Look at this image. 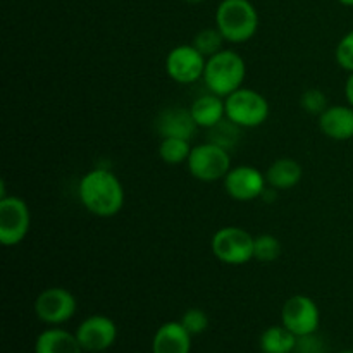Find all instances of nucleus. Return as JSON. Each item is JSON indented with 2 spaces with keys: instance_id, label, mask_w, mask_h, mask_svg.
Listing matches in <instances>:
<instances>
[{
  "instance_id": "obj_1",
  "label": "nucleus",
  "mask_w": 353,
  "mask_h": 353,
  "mask_svg": "<svg viewBox=\"0 0 353 353\" xmlns=\"http://www.w3.org/2000/svg\"><path fill=\"white\" fill-rule=\"evenodd\" d=\"M83 207L97 217H112L124 207V188L110 169L95 168L86 172L78 186Z\"/></svg>"
},
{
  "instance_id": "obj_2",
  "label": "nucleus",
  "mask_w": 353,
  "mask_h": 353,
  "mask_svg": "<svg viewBox=\"0 0 353 353\" xmlns=\"http://www.w3.org/2000/svg\"><path fill=\"white\" fill-rule=\"evenodd\" d=\"M216 28L230 43H245L259 30V12L250 0H223L216 9Z\"/></svg>"
},
{
  "instance_id": "obj_3",
  "label": "nucleus",
  "mask_w": 353,
  "mask_h": 353,
  "mask_svg": "<svg viewBox=\"0 0 353 353\" xmlns=\"http://www.w3.org/2000/svg\"><path fill=\"white\" fill-rule=\"evenodd\" d=\"M247 78V64L243 57L234 50H221L207 59L203 83L207 90L226 99L238 88H241Z\"/></svg>"
},
{
  "instance_id": "obj_4",
  "label": "nucleus",
  "mask_w": 353,
  "mask_h": 353,
  "mask_svg": "<svg viewBox=\"0 0 353 353\" xmlns=\"http://www.w3.org/2000/svg\"><path fill=\"white\" fill-rule=\"evenodd\" d=\"M226 117L240 128H257L268 121L269 102L262 93L254 88H238L224 99Z\"/></svg>"
},
{
  "instance_id": "obj_5",
  "label": "nucleus",
  "mask_w": 353,
  "mask_h": 353,
  "mask_svg": "<svg viewBox=\"0 0 353 353\" xmlns=\"http://www.w3.org/2000/svg\"><path fill=\"white\" fill-rule=\"evenodd\" d=\"M254 241L247 230L240 226H224L214 233L210 248L214 257L228 265H243L254 259Z\"/></svg>"
},
{
  "instance_id": "obj_6",
  "label": "nucleus",
  "mask_w": 353,
  "mask_h": 353,
  "mask_svg": "<svg viewBox=\"0 0 353 353\" xmlns=\"http://www.w3.org/2000/svg\"><path fill=\"white\" fill-rule=\"evenodd\" d=\"M186 165H188L190 174L199 181H219L226 178L231 169V152L219 145L205 141L192 148Z\"/></svg>"
},
{
  "instance_id": "obj_7",
  "label": "nucleus",
  "mask_w": 353,
  "mask_h": 353,
  "mask_svg": "<svg viewBox=\"0 0 353 353\" xmlns=\"http://www.w3.org/2000/svg\"><path fill=\"white\" fill-rule=\"evenodd\" d=\"M31 228V212L26 200L16 195L0 199V241L6 247L19 245Z\"/></svg>"
},
{
  "instance_id": "obj_8",
  "label": "nucleus",
  "mask_w": 353,
  "mask_h": 353,
  "mask_svg": "<svg viewBox=\"0 0 353 353\" xmlns=\"http://www.w3.org/2000/svg\"><path fill=\"white\" fill-rule=\"evenodd\" d=\"M78 309L76 296L62 286H50L43 290L34 300V314L38 319L50 326L68 323Z\"/></svg>"
},
{
  "instance_id": "obj_9",
  "label": "nucleus",
  "mask_w": 353,
  "mask_h": 353,
  "mask_svg": "<svg viewBox=\"0 0 353 353\" xmlns=\"http://www.w3.org/2000/svg\"><path fill=\"white\" fill-rule=\"evenodd\" d=\"M205 64L207 59L192 43L178 45L165 55V71L179 85H192L202 79Z\"/></svg>"
},
{
  "instance_id": "obj_10",
  "label": "nucleus",
  "mask_w": 353,
  "mask_h": 353,
  "mask_svg": "<svg viewBox=\"0 0 353 353\" xmlns=\"http://www.w3.org/2000/svg\"><path fill=\"white\" fill-rule=\"evenodd\" d=\"M283 326L288 327L295 336L317 333L321 312L317 303L307 295H293L285 302L281 310Z\"/></svg>"
},
{
  "instance_id": "obj_11",
  "label": "nucleus",
  "mask_w": 353,
  "mask_h": 353,
  "mask_svg": "<svg viewBox=\"0 0 353 353\" xmlns=\"http://www.w3.org/2000/svg\"><path fill=\"white\" fill-rule=\"evenodd\" d=\"M223 183L228 195L238 202H250V200L261 199L262 193L268 188L265 172L262 174L257 168H252V165L231 168Z\"/></svg>"
},
{
  "instance_id": "obj_12",
  "label": "nucleus",
  "mask_w": 353,
  "mask_h": 353,
  "mask_svg": "<svg viewBox=\"0 0 353 353\" xmlns=\"http://www.w3.org/2000/svg\"><path fill=\"white\" fill-rule=\"evenodd\" d=\"M74 334L85 352H103L116 341L117 327L110 317L97 314L86 317Z\"/></svg>"
},
{
  "instance_id": "obj_13",
  "label": "nucleus",
  "mask_w": 353,
  "mask_h": 353,
  "mask_svg": "<svg viewBox=\"0 0 353 353\" xmlns=\"http://www.w3.org/2000/svg\"><path fill=\"white\" fill-rule=\"evenodd\" d=\"M155 130L161 134V138H185L192 140L195 131L199 130L192 112L183 107H169L161 110L155 117Z\"/></svg>"
},
{
  "instance_id": "obj_14",
  "label": "nucleus",
  "mask_w": 353,
  "mask_h": 353,
  "mask_svg": "<svg viewBox=\"0 0 353 353\" xmlns=\"http://www.w3.org/2000/svg\"><path fill=\"white\" fill-rule=\"evenodd\" d=\"M319 128L327 138L347 141L353 138V107L330 105L319 116Z\"/></svg>"
},
{
  "instance_id": "obj_15",
  "label": "nucleus",
  "mask_w": 353,
  "mask_h": 353,
  "mask_svg": "<svg viewBox=\"0 0 353 353\" xmlns=\"http://www.w3.org/2000/svg\"><path fill=\"white\" fill-rule=\"evenodd\" d=\"M190 350H192V334L183 327L179 321L162 324L152 340L154 353H190Z\"/></svg>"
},
{
  "instance_id": "obj_16",
  "label": "nucleus",
  "mask_w": 353,
  "mask_h": 353,
  "mask_svg": "<svg viewBox=\"0 0 353 353\" xmlns=\"http://www.w3.org/2000/svg\"><path fill=\"white\" fill-rule=\"evenodd\" d=\"M190 112H192L196 126L210 130L226 117V102L223 97L209 92L193 100V103L190 105Z\"/></svg>"
},
{
  "instance_id": "obj_17",
  "label": "nucleus",
  "mask_w": 353,
  "mask_h": 353,
  "mask_svg": "<svg viewBox=\"0 0 353 353\" xmlns=\"http://www.w3.org/2000/svg\"><path fill=\"white\" fill-rule=\"evenodd\" d=\"M81 343L76 334L61 327H52L38 334L34 341V353H83Z\"/></svg>"
},
{
  "instance_id": "obj_18",
  "label": "nucleus",
  "mask_w": 353,
  "mask_h": 353,
  "mask_svg": "<svg viewBox=\"0 0 353 353\" xmlns=\"http://www.w3.org/2000/svg\"><path fill=\"white\" fill-rule=\"evenodd\" d=\"M303 176V169L295 159L283 157L272 162L265 171L268 186L276 190H290L300 183Z\"/></svg>"
},
{
  "instance_id": "obj_19",
  "label": "nucleus",
  "mask_w": 353,
  "mask_h": 353,
  "mask_svg": "<svg viewBox=\"0 0 353 353\" xmlns=\"http://www.w3.org/2000/svg\"><path fill=\"white\" fill-rule=\"evenodd\" d=\"M295 347L296 336L283 324L268 327L261 336V350L264 353H293Z\"/></svg>"
},
{
  "instance_id": "obj_20",
  "label": "nucleus",
  "mask_w": 353,
  "mask_h": 353,
  "mask_svg": "<svg viewBox=\"0 0 353 353\" xmlns=\"http://www.w3.org/2000/svg\"><path fill=\"white\" fill-rule=\"evenodd\" d=\"M192 148L190 140L185 138H162L159 145V157L165 164L178 165L188 161Z\"/></svg>"
},
{
  "instance_id": "obj_21",
  "label": "nucleus",
  "mask_w": 353,
  "mask_h": 353,
  "mask_svg": "<svg viewBox=\"0 0 353 353\" xmlns=\"http://www.w3.org/2000/svg\"><path fill=\"white\" fill-rule=\"evenodd\" d=\"M241 130H243V128H240L231 119L224 117V119L219 121L216 126L207 130L209 131V140L207 141L219 145V147L226 148L228 152H231L234 147H236L238 141H240Z\"/></svg>"
},
{
  "instance_id": "obj_22",
  "label": "nucleus",
  "mask_w": 353,
  "mask_h": 353,
  "mask_svg": "<svg viewBox=\"0 0 353 353\" xmlns=\"http://www.w3.org/2000/svg\"><path fill=\"white\" fill-rule=\"evenodd\" d=\"M224 37L221 34V31L217 28H205V30H200L199 33L193 38L192 45L203 55L205 59L212 57L217 52L224 50Z\"/></svg>"
},
{
  "instance_id": "obj_23",
  "label": "nucleus",
  "mask_w": 353,
  "mask_h": 353,
  "mask_svg": "<svg viewBox=\"0 0 353 353\" xmlns=\"http://www.w3.org/2000/svg\"><path fill=\"white\" fill-rule=\"evenodd\" d=\"M281 255V241L272 234H259L254 241V259L259 262H274Z\"/></svg>"
},
{
  "instance_id": "obj_24",
  "label": "nucleus",
  "mask_w": 353,
  "mask_h": 353,
  "mask_svg": "<svg viewBox=\"0 0 353 353\" xmlns=\"http://www.w3.org/2000/svg\"><path fill=\"white\" fill-rule=\"evenodd\" d=\"M300 105L305 112L312 114V116H321L330 107V103H327V97L323 90L309 88L300 97Z\"/></svg>"
},
{
  "instance_id": "obj_25",
  "label": "nucleus",
  "mask_w": 353,
  "mask_h": 353,
  "mask_svg": "<svg viewBox=\"0 0 353 353\" xmlns=\"http://www.w3.org/2000/svg\"><path fill=\"white\" fill-rule=\"evenodd\" d=\"M179 323L183 324V327H185L192 336H199V334H202L203 331L209 327V316H207L202 309H195V307H193V309H188L183 314Z\"/></svg>"
},
{
  "instance_id": "obj_26",
  "label": "nucleus",
  "mask_w": 353,
  "mask_h": 353,
  "mask_svg": "<svg viewBox=\"0 0 353 353\" xmlns=\"http://www.w3.org/2000/svg\"><path fill=\"white\" fill-rule=\"evenodd\" d=\"M334 59H336L338 65L345 71L353 72V30L348 31L336 45L334 50Z\"/></svg>"
},
{
  "instance_id": "obj_27",
  "label": "nucleus",
  "mask_w": 353,
  "mask_h": 353,
  "mask_svg": "<svg viewBox=\"0 0 353 353\" xmlns=\"http://www.w3.org/2000/svg\"><path fill=\"white\" fill-rule=\"evenodd\" d=\"M295 353H323V340L316 333L296 336Z\"/></svg>"
},
{
  "instance_id": "obj_28",
  "label": "nucleus",
  "mask_w": 353,
  "mask_h": 353,
  "mask_svg": "<svg viewBox=\"0 0 353 353\" xmlns=\"http://www.w3.org/2000/svg\"><path fill=\"white\" fill-rule=\"evenodd\" d=\"M345 97H347L348 105L353 107V72H350L347 83H345Z\"/></svg>"
},
{
  "instance_id": "obj_29",
  "label": "nucleus",
  "mask_w": 353,
  "mask_h": 353,
  "mask_svg": "<svg viewBox=\"0 0 353 353\" xmlns=\"http://www.w3.org/2000/svg\"><path fill=\"white\" fill-rule=\"evenodd\" d=\"M340 3H343V6L347 7H353V0H338Z\"/></svg>"
},
{
  "instance_id": "obj_30",
  "label": "nucleus",
  "mask_w": 353,
  "mask_h": 353,
  "mask_svg": "<svg viewBox=\"0 0 353 353\" xmlns=\"http://www.w3.org/2000/svg\"><path fill=\"white\" fill-rule=\"evenodd\" d=\"M183 2H186V3H192V6H195V3H202L203 0H183Z\"/></svg>"
},
{
  "instance_id": "obj_31",
  "label": "nucleus",
  "mask_w": 353,
  "mask_h": 353,
  "mask_svg": "<svg viewBox=\"0 0 353 353\" xmlns=\"http://www.w3.org/2000/svg\"><path fill=\"white\" fill-rule=\"evenodd\" d=\"M340 353H353V350H343V352H340Z\"/></svg>"
}]
</instances>
